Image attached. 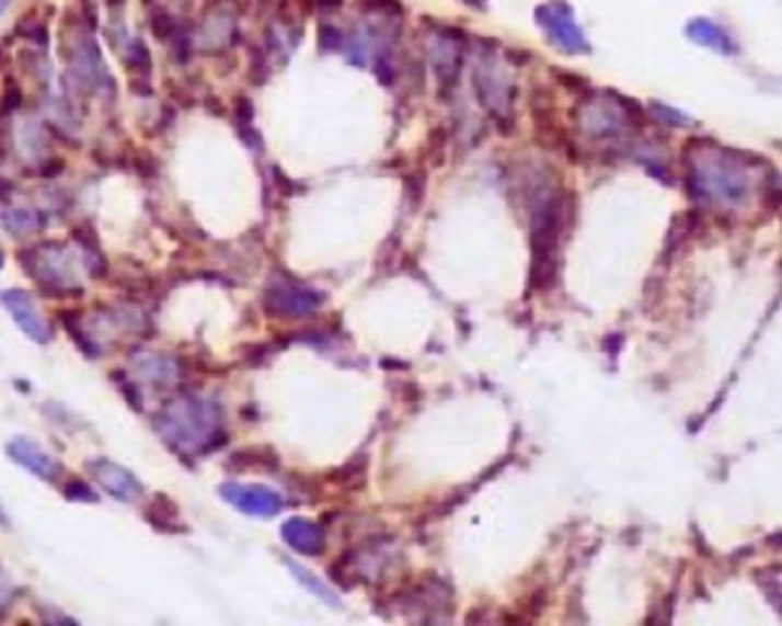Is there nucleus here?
Returning <instances> with one entry per match:
<instances>
[{
  "label": "nucleus",
  "instance_id": "obj_1",
  "mask_svg": "<svg viewBox=\"0 0 782 626\" xmlns=\"http://www.w3.org/2000/svg\"><path fill=\"white\" fill-rule=\"evenodd\" d=\"M219 412L211 402L196 397H175L157 412L154 429L164 444L177 452H209V439H225Z\"/></svg>",
  "mask_w": 782,
  "mask_h": 626
},
{
  "label": "nucleus",
  "instance_id": "obj_2",
  "mask_svg": "<svg viewBox=\"0 0 782 626\" xmlns=\"http://www.w3.org/2000/svg\"><path fill=\"white\" fill-rule=\"evenodd\" d=\"M564 230V198L551 196L532 223V287H551L559 277V240Z\"/></svg>",
  "mask_w": 782,
  "mask_h": 626
},
{
  "label": "nucleus",
  "instance_id": "obj_3",
  "mask_svg": "<svg viewBox=\"0 0 782 626\" xmlns=\"http://www.w3.org/2000/svg\"><path fill=\"white\" fill-rule=\"evenodd\" d=\"M19 261H24L32 277H37L39 285L50 291V295H77L81 291L77 277H73L71 257L60 243H45L39 249L19 253Z\"/></svg>",
  "mask_w": 782,
  "mask_h": 626
},
{
  "label": "nucleus",
  "instance_id": "obj_4",
  "mask_svg": "<svg viewBox=\"0 0 782 626\" xmlns=\"http://www.w3.org/2000/svg\"><path fill=\"white\" fill-rule=\"evenodd\" d=\"M66 60H68V81L79 92H94L102 87V81L107 79L105 64L97 43L92 39V34H68L66 37Z\"/></svg>",
  "mask_w": 782,
  "mask_h": 626
},
{
  "label": "nucleus",
  "instance_id": "obj_5",
  "mask_svg": "<svg viewBox=\"0 0 782 626\" xmlns=\"http://www.w3.org/2000/svg\"><path fill=\"white\" fill-rule=\"evenodd\" d=\"M534 16H538L540 30H545L548 39H551L559 50H566V53L589 50L587 37L582 34L579 26H576L572 5H568L566 0H551V3L540 5V9L534 11Z\"/></svg>",
  "mask_w": 782,
  "mask_h": 626
},
{
  "label": "nucleus",
  "instance_id": "obj_6",
  "mask_svg": "<svg viewBox=\"0 0 782 626\" xmlns=\"http://www.w3.org/2000/svg\"><path fill=\"white\" fill-rule=\"evenodd\" d=\"M321 303H324V295L290 280L272 282L264 298L266 311L277 319H300V316L313 314Z\"/></svg>",
  "mask_w": 782,
  "mask_h": 626
},
{
  "label": "nucleus",
  "instance_id": "obj_7",
  "mask_svg": "<svg viewBox=\"0 0 782 626\" xmlns=\"http://www.w3.org/2000/svg\"><path fill=\"white\" fill-rule=\"evenodd\" d=\"M219 493H222V499L228 501V504L240 509L243 514H251V517H274L285 504L277 491L256 483H222L219 486Z\"/></svg>",
  "mask_w": 782,
  "mask_h": 626
},
{
  "label": "nucleus",
  "instance_id": "obj_8",
  "mask_svg": "<svg viewBox=\"0 0 782 626\" xmlns=\"http://www.w3.org/2000/svg\"><path fill=\"white\" fill-rule=\"evenodd\" d=\"M87 473L102 486V491L118 501H134L143 493L141 480L126 467L110 463V459H89Z\"/></svg>",
  "mask_w": 782,
  "mask_h": 626
},
{
  "label": "nucleus",
  "instance_id": "obj_9",
  "mask_svg": "<svg viewBox=\"0 0 782 626\" xmlns=\"http://www.w3.org/2000/svg\"><path fill=\"white\" fill-rule=\"evenodd\" d=\"M0 303L9 308L11 319L16 321V327L30 337L32 342H39V345H47L53 340V329L45 325V319L39 316L34 300L24 291H5L0 293Z\"/></svg>",
  "mask_w": 782,
  "mask_h": 626
},
{
  "label": "nucleus",
  "instance_id": "obj_10",
  "mask_svg": "<svg viewBox=\"0 0 782 626\" xmlns=\"http://www.w3.org/2000/svg\"><path fill=\"white\" fill-rule=\"evenodd\" d=\"M5 452H9L13 463L26 467L32 476L43 478L47 483H53V480L60 478L58 459H55L53 454H47L39 444L30 442V439H13V442L5 446Z\"/></svg>",
  "mask_w": 782,
  "mask_h": 626
},
{
  "label": "nucleus",
  "instance_id": "obj_11",
  "mask_svg": "<svg viewBox=\"0 0 782 626\" xmlns=\"http://www.w3.org/2000/svg\"><path fill=\"white\" fill-rule=\"evenodd\" d=\"M283 538L287 540V546L303 556H321L326 551L324 527L315 525L311 520H303V517L287 520L283 525Z\"/></svg>",
  "mask_w": 782,
  "mask_h": 626
},
{
  "label": "nucleus",
  "instance_id": "obj_12",
  "mask_svg": "<svg viewBox=\"0 0 782 626\" xmlns=\"http://www.w3.org/2000/svg\"><path fill=\"white\" fill-rule=\"evenodd\" d=\"M134 371L141 378H147L154 387H168V384L175 382L177 376V363L168 355H157V353H141L134 355Z\"/></svg>",
  "mask_w": 782,
  "mask_h": 626
},
{
  "label": "nucleus",
  "instance_id": "obj_13",
  "mask_svg": "<svg viewBox=\"0 0 782 626\" xmlns=\"http://www.w3.org/2000/svg\"><path fill=\"white\" fill-rule=\"evenodd\" d=\"M686 34H689L691 39H697L699 45L712 47V50L731 55L736 53V45H733V39L725 34L715 22H710V19H694V22H689L686 26Z\"/></svg>",
  "mask_w": 782,
  "mask_h": 626
},
{
  "label": "nucleus",
  "instance_id": "obj_14",
  "mask_svg": "<svg viewBox=\"0 0 782 626\" xmlns=\"http://www.w3.org/2000/svg\"><path fill=\"white\" fill-rule=\"evenodd\" d=\"M147 520L152 522L157 530H164V533H177L183 530V525H175L177 522V507L170 497H154L152 504L147 509Z\"/></svg>",
  "mask_w": 782,
  "mask_h": 626
},
{
  "label": "nucleus",
  "instance_id": "obj_15",
  "mask_svg": "<svg viewBox=\"0 0 782 626\" xmlns=\"http://www.w3.org/2000/svg\"><path fill=\"white\" fill-rule=\"evenodd\" d=\"M230 465L235 467H261V470H277L279 457L272 446H253V449H240L232 454Z\"/></svg>",
  "mask_w": 782,
  "mask_h": 626
},
{
  "label": "nucleus",
  "instance_id": "obj_16",
  "mask_svg": "<svg viewBox=\"0 0 782 626\" xmlns=\"http://www.w3.org/2000/svg\"><path fill=\"white\" fill-rule=\"evenodd\" d=\"M3 223L9 227L11 236H30V232H37V227L43 225V217L32 209H11L3 215Z\"/></svg>",
  "mask_w": 782,
  "mask_h": 626
},
{
  "label": "nucleus",
  "instance_id": "obj_17",
  "mask_svg": "<svg viewBox=\"0 0 782 626\" xmlns=\"http://www.w3.org/2000/svg\"><path fill=\"white\" fill-rule=\"evenodd\" d=\"M290 572H292L295 577H298V580L306 584V590H311V593H313L315 597H321V601L332 605V608H340V597L334 595L332 590H329L326 584L319 580V577H311V572L300 567V564H290Z\"/></svg>",
  "mask_w": 782,
  "mask_h": 626
},
{
  "label": "nucleus",
  "instance_id": "obj_18",
  "mask_svg": "<svg viewBox=\"0 0 782 626\" xmlns=\"http://www.w3.org/2000/svg\"><path fill=\"white\" fill-rule=\"evenodd\" d=\"M360 11L370 13H387V16H402V3L400 0H360Z\"/></svg>",
  "mask_w": 782,
  "mask_h": 626
},
{
  "label": "nucleus",
  "instance_id": "obj_19",
  "mask_svg": "<svg viewBox=\"0 0 782 626\" xmlns=\"http://www.w3.org/2000/svg\"><path fill=\"white\" fill-rule=\"evenodd\" d=\"M319 43H321V50H342V47H345V37H342V32L337 30V26L321 24L319 26Z\"/></svg>",
  "mask_w": 782,
  "mask_h": 626
},
{
  "label": "nucleus",
  "instance_id": "obj_20",
  "mask_svg": "<svg viewBox=\"0 0 782 626\" xmlns=\"http://www.w3.org/2000/svg\"><path fill=\"white\" fill-rule=\"evenodd\" d=\"M64 493H66V499H71V501H89V504H94L97 501V493L89 488L84 480H68V483L64 486Z\"/></svg>",
  "mask_w": 782,
  "mask_h": 626
},
{
  "label": "nucleus",
  "instance_id": "obj_21",
  "mask_svg": "<svg viewBox=\"0 0 782 626\" xmlns=\"http://www.w3.org/2000/svg\"><path fill=\"white\" fill-rule=\"evenodd\" d=\"M652 113L660 115L663 121H670V123H674V126H681V123H686V118H683L681 113H676V110H670V107L657 105V102H652Z\"/></svg>",
  "mask_w": 782,
  "mask_h": 626
},
{
  "label": "nucleus",
  "instance_id": "obj_22",
  "mask_svg": "<svg viewBox=\"0 0 782 626\" xmlns=\"http://www.w3.org/2000/svg\"><path fill=\"white\" fill-rule=\"evenodd\" d=\"M272 173H274V178H277V181H279V185H283V189H279V191H283V194H285V196L300 194V191H303V189H300V185H298V183L287 181V178L283 175V170H279V168H272Z\"/></svg>",
  "mask_w": 782,
  "mask_h": 626
},
{
  "label": "nucleus",
  "instance_id": "obj_23",
  "mask_svg": "<svg viewBox=\"0 0 782 626\" xmlns=\"http://www.w3.org/2000/svg\"><path fill=\"white\" fill-rule=\"evenodd\" d=\"M561 76V81H568V89H587L589 81L587 79H582V76H574V73H568V71H555Z\"/></svg>",
  "mask_w": 782,
  "mask_h": 626
},
{
  "label": "nucleus",
  "instance_id": "obj_24",
  "mask_svg": "<svg viewBox=\"0 0 782 626\" xmlns=\"http://www.w3.org/2000/svg\"><path fill=\"white\" fill-rule=\"evenodd\" d=\"M342 0H313L311 11H337Z\"/></svg>",
  "mask_w": 782,
  "mask_h": 626
},
{
  "label": "nucleus",
  "instance_id": "obj_25",
  "mask_svg": "<svg viewBox=\"0 0 782 626\" xmlns=\"http://www.w3.org/2000/svg\"><path fill=\"white\" fill-rule=\"evenodd\" d=\"M11 595H13V590H11V584L9 582H3L0 580V605H5L11 601Z\"/></svg>",
  "mask_w": 782,
  "mask_h": 626
},
{
  "label": "nucleus",
  "instance_id": "obj_26",
  "mask_svg": "<svg viewBox=\"0 0 782 626\" xmlns=\"http://www.w3.org/2000/svg\"><path fill=\"white\" fill-rule=\"evenodd\" d=\"M0 525H9V517L3 514V509H0Z\"/></svg>",
  "mask_w": 782,
  "mask_h": 626
},
{
  "label": "nucleus",
  "instance_id": "obj_27",
  "mask_svg": "<svg viewBox=\"0 0 782 626\" xmlns=\"http://www.w3.org/2000/svg\"><path fill=\"white\" fill-rule=\"evenodd\" d=\"M5 5H9V0H0V16H3V11H5Z\"/></svg>",
  "mask_w": 782,
  "mask_h": 626
},
{
  "label": "nucleus",
  "instance_id": "obj_28",
  "mask_svg": "<svg viewBox=\"0 0 782 626\" xmlns=\"http://www.w3.org/2000/svg\"><path fill=\"white\" fill-rule=\"evenodd\" d=\"M0 266H3V251H0Z\"/></svg>",
  "mask_w": 782,
  "mask_h": 626
},
{
  "label": "nucleus",
  "instance_id": "obj_29",
  "mask_svg": "<svg viewBox=\"0 0 782 626\" xmlns=\"http://www.w3.org/2000/svg\"><path fill=\"white\" fill-rule=\"evenodd\" d=\"M211 3H222V0H211Z\"/></svg>",
  "mask_w": 782,
  "mask_h": 626
}]
</instances>
